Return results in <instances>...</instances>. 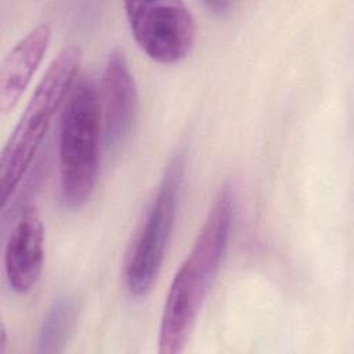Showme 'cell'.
<instances>
[{
	"instance_id": "cell-1",
	"label": "cell",
	"mask_w": 354,
	"mask_h": 354,
	"mask_svg": "<svg viewBox=\"0 0 354 354\" xmlns=\"http://www.w3.org/2000/svg\"><path fill=\"white\" fill-rule=\"evenodd\" d=\"M235 214V195L224 185L170 283L159 326V353H181L225 256Z\"/></svg>"
},
{
	"instance_id": "cell-2",
	"label": "cell",
	"mask_w": 354,
	"mask_h": 354,
	"mask_svg": "<svg viewBox=\"0 0 354 354\" xmlns=\"http://www.w3.org/2000/svg\"><path fill=\"white\" fill-rule=\"evenodd\" d=\"M80 64V50L65 47L37 83L0 156V199L6 207L28 171L54 113L72 87Z\"/></svg>"
},
{
	"instance_id": "cell-3",
	"label": "cell",
	"mask_w": 354,
	"mask_h": 354,
	"mask_svg": "<svg viewBox=\"0 0 354 354\" xmlns=\"http://www.w3.org/2000/svg\"><path fill=\"white\" fill-rule=\"evenodd\" d=\"M101 112L93 80L83 79L72 91L59 123V189L64 205L82 207L93 195L100 167Z\"/></svg>"
},
{
	"instance_id": "cell-4",
	"label": "cell",
	"mask_w": 354,
	"mask_h": 354,
	"mask_svg": "<svg viewBox=\"0 0 354 354\" xmlns=\"http://www.w3.org/2000/svg\"><path fill=\"white\" fill-rule=\"evenodd\" d=\"M184 176V153L167 165L124 263V282L133 296H144L156 281L173 234Z\"/></svg>"
},
{
	"instance_id": "cell-5",
	"label": "cell",
	"mask_w": 354,
	"mask_h": 354,
	"mask_svg": "<svg viewBox=\"0 0 354 354\" xmlns=\"http://www.w3.org/2000/svg\"><path fill=\"white\" fill-rule=\"evenodd\" d=\"M131 35L152 59L173 64L185 58L196 39V24L183 1H127Z\"/></svg>"
},
{
	"instance_id": "cell-6",
	"label": "cell",
	"mask_w": 354,
	"mask_h": 354,
	"mask_svg": "<svg viewBox=\"0 0 354 354\" xmlns=\"http://www.w3.org/2000/svg\"><path fill=\"white\" fill-rule=\"evenodd\" d=\"M98 102L105 142L118 147L131 131L138 108L137 86L120 48H113L106 58Z\"/></svg>"
},
{
	"instance_id": "cell-7",
	"label": "cell",
	"mask_w": 354,
	"mask_h": 354,
	"mask_svg": "<svg viewBox=\"0 0 354 354\" xmlns=\"http://www.w3.org/2000/svg\"><path fill=\"white\" fill-rule=\"evenodd\" d=\"M44 263V228L35 206L21 209L4 248V271L10 288L26 293L37 283Z\"/></svg>"
},
{
	"instance_id": "cell-8",
	"label": "cell",
	"mask_w": 354,
	"mask_h": 354,
	"mask_svg": "<svg viewBox=\"0 0 354 354\" xmlns=\"http://www.w3.org/2000/svg\"><path fill=\"white\" fill-rule=\"evenodd\" d=\"M51 39L48 24L32 28L6 54L0 69V112L7 115L28 87Z\"/></svg>"
},
{
	"instance_id": "cell-9",
	"label": "cell",
	"mask_w": 354,
	"mask_h": 354,
	"mask_svg": "<svg viewBox=\"0 0 354 354\" xmlns=\"http://www.w3.org/2000/svg\"><path fill=\"white\" fill-rule=\"evenodd\" d=\"M79 307L73 297H58L47 310L37 335L35 351L54 354L64 350L77 319Z\"/></svg>"
},
{
	"instance_id": "cell-10",
	"label": "cell",
	"mask_w": 354,
	"mask_h": 354,
	"mask_svg": "<svg viewBox=\"0 0 354 354\" xmlns=\"http://www.w3.org/2000/svg\"><path fill=\"white\" fill-rule=\"evenodd\" d=\"M205 6L216 14H224L231 7L230 1H206Z\"/></svg>"
},
{
	"instance_id": "cell-11",
	"label": "cell",
	"mask_w": 354,
	"mask_h": 354,
	"mask_svg": "<svg viewBox=\"0 0 354 354\" xmlns=\"http://www.w3.org/2000/svg\"><path fill=\"white\" fill-rule=\"evenodd\" d=\"M1 340H0V354L6 353V348H7V335H6V329L4 326L1 328Z\"/></svg>"
}]
</instances>
